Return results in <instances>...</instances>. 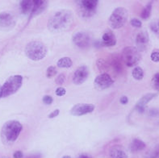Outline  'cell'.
<instances>
[{
	"label": "cell",
	"mask_w": 159,
	"mask_h": 158,
	"mask_svg": "<svg viewBox=\"0 0 159 158\" xmlns=\"http://www.w3.org/2000/svg\"><path fill=\"white\" fill-rule=\"evenodd\" d=\"M55 93H56V94L57 96H63V95H65V94H66V90L65 88H63V87H58V88L56 90Z\"/></svg>",
	"instance_id": "cell-32"
},
{
	"label": "cell",
	"mask_w": 159,
	"mask_h": 158,
	"mask_svg": "<svg viewBox=\"0 0 159 158\" xmlns=\"http://www.w3.org/2000/svg\"><path fill=\"white\" fill-rule=\"evenodd\" d=\"M42 100H43V102H44V104L51 105L52 103L53 98H52L51 96H49V95H45V96L43 97Z\"/></svg>",
	"instance_id": "cell-31"
},
{
	"label": "cell",
	"mask_w": 159,
	"mask_h": 158,
	"mask_svg": "<svg viewBox=\"0 0 159 158\" xmlns=\"http://www.w3.org/2000/svg\"><path fill=\"white\" fill-rule=\"evenodd\" d=\"M159 156V145L156 147L154 149L151 150L149 152H147L146 158H158Z\"/></svg>",
	"instance_id": "cell-26"
},
{
	"label": "cell",
	"mask_w": 159,
	"mask_h": 158,
	"mask_svg": "<svg viewBox=\"0 0 159 158\" xmlns=\"http://www.w3.org/2000/svg\"><path fill=\"white\" fill-rule=\"evenodd\" d=\"M116 44V38L111 31H107L102 36V45L105 47H112Z\"/></svg>",
	"instance_id": "cell-15"
},
{
	"label": "cell",
	"mask_w": 159,
	"mask_h": 158,
	"mask_svg": "<svg viewBox=\"0 0 159 158\" xmlns=\"http://www.w3.org/2000/svg\"><path fill=\"white\" fill-rule=\"evenodd\" d=\"M159 114V111L157 109H150L149 111V115L151 116H157Z\"/></svg>",
	"instance_id": "cell-37"
},
{
	"label": "cell",
	"mask_w": 159,
	"mask_h": 158,
	"mask_svg": "<svg viewBox=\"0 0 159 158\" xmlns=\"http://www.w3.org/2000/svg\"><path fill=\"white\" fill-rule=\"evenodd\" d=\"M57 65L59 68H70L73 65V61L70 57L65 56V57L61 58L60 60L57 61Z\"/></svg>",
	"instance_id": "cell-20"
},
{
	"label": "cell",
	"mask_w": 159,
	"mask_h": 158,
	"mask_svg": "<svg viewBox=\"0 0 159 158\" xmlns=\"http://www.w3.org/2000/svg\"><path fill=\"white\" fill-rule=\"evenodd\" d=\"M130 24H131L133 27L137 28H141V26H142V23H141V20L136 18L132 19L131 21H130Z\"/></svg>",
	"instance_id": "cell-28"
},
{
	"label": "cell",
	"mask_w": 159,
	"mask_h": 158,
	"mask_svg": "<svg viewBox=\"0 0 159 158\" xmlns=\"http://www.w3.org/2000/svg\"><path fill=\"white\" fill-rule=\"evenodd\" d=\"M135 42L137 44L136 48L139 51H145L147 48L149 43V34L146 31H141L136 36Z\"/></svg>",
	"instance_id": "cell-13"
},
{
	"label": "cell",
	"mask_w": 159,
	"mask_h": 158,
	"mask_svg": "<svg viewBox=\"0 0 159 158\" xmlns=\"http://www.w3.org/2000/svg\"><path fill=\"white\" fill-rule=\"evenodd\" d=\"M132 75H133V78L137 81H140L141 79H143L144 78V71L141 67H135L132 71Z\"/></svg>",
	"instance_id": "cell-21"
},
{
	"label": "cell",
	"mask_w": 159,
	"mask_h": 158,
	"mask_svg": "<svg viewBox=\"0 0 159 158\" xmlns=\"http://www.w3.org/2000/svg\"><path fill=\"white\" fill-rule=\"evenodd\" d=\"M25 158H42V155L40 153H35V154L28 155Z\"/></svg>",
	"instance_id": "cell-35"
},
{
	"label": "cell",
	"mask_w": 159,
	"mask_h": 158,
	"mask_svg": "<svg viewBox=\"0 0 159 158\" xmlns=\"http://www.w3.org/2000/svg\"><path fill=\"white\" fill-rule=\"evenodd\" d=\"M72 40L74 44L77 47L83 48V49L88 48L91 44V36L87 32L80 31V32H75V34L73 35Z\"/></svg>",
	"instance_id": "cell-8"
},
{
	"label": "cell",
	"mask_w": 159,
	"mask_h": 158,
	"mask_svg": "<svg viewBox=\"0 0 159 158\" xmlns=\"http://www.w3.org/2000/svg\"><path fill=\"white\" fill-rule=\"evenodd\" d=\"M157 94L154 93H149V94H145L142 98L139 99V101L137 102L135 106V109L139 112V113H143L145 111V106L149 103L152 99L155 98Z\"/></svg>",
	"instance_id": "cell-14"
},
{
	"label": "cell",
	"mask_w": 159,
	"mask_h": 158,
	"mask_svg": "<svg viewBox=\"0 0 159 158\" xmlns=\"http://www.w3.org/2000/svg\"><path fill=\"white\" fill-rule=\"evenodd\" d=\"M99 1L98 0H82L77 1L79 14L83 18H90L96 13Z\"/></svg>",
	"instance_id": "cell-6"
},
{
	"label": "cell",
	"mask_w": 159,
	"mask_h": 158,
	"mask_svg": "<svg viewBox=\"0 0 159 158\" xmlns=\"http://www.w3.org/2000/svg\"><path fill=\"white\" fill-rule=\"evenodd\" d=\"M97 65H98V68L100 70V71H107L109 68V64L107 61H105L103 59H100V60L98 61L97 62Z\"/></svg>",
	"instance_id": "cell-24"
},
{
	"label": "cell",
	"mask_w": 159,
	"mask_h": 158,
	"mask_svg": "<svg viewBox=\"0 0 159 158\" xmlns=\"http://www.w3.org/2000/svg\"><path fill=\"white\" fill-rule=\"evenodd\" d=\"M129 12L124 7H117L113 11L109 17V25L113 29H119L124 27L127 23Z\"/></svg>",
	"instance_id": "cell-5"
},
{
	"label": "cell",
	"mask_w": 159,
	"mask_h": 158,
	"mask_svg": "<svg viewBox=\"0 0 159 158\" xmlns=\"http://www.w3.org/2000/svg\"><path fill=\"white\" fill-rule=\"evenodd\" d=\"M151 10H152V2L148 3L145 7L144 8L143 11L141 13V17L143 20H147L149 18L150 15H151Z\"/></svg>",
	"instance_id": "cell-22"
},
{
	"label": "cell",
	"mask_w": 159,
	"mask_h": 158,
	"mask_svg": "<svg viewBox=\"0 0 159 158\" xmlns=\"http://www.w3.org/2000/svg\"><path fill=\"white\" fill-rule=\"evenodd\" d=\"M57 84L58 85H62L65 82H66V76H65L64 74H59L58 76L57 77L56 80H55Z\"/></svg>",
	"instance_id": "cell-29"
},
{
	"label": "cell",
	"mask_w": 159,
	"mask_h": 158,
	"mask_svg": "<svg viewBox=\"0 0 159 158\" xmlns=\"http://www.w3.org/2000/svg\"><path fill=\"white\" fill-rule=\"evenodd\" d=\"M34 7V0H24L20 3V11L24 15L32 14V11Z\"/></svg>",
	"instance_id": "cell-17"
},
{
	"label": "cell",
	"mask_w": 159,
	"mask_h": 158,
	"mask_svg": "<svg viewBox=\"0 0 159 158\" xmlns=\"http://www.w3.org/2000/svg\"><path fill=\"white\" fill-rule=\"evenodd\" d=\"M62 158H71L70 156H64Z\"/></svg>",
	"instance_id": "cell-40"
},
{
	"label": "cell",
	"mask_w": 159,
	"mask_h": 158,
	"mask_svg": "<svg viewBox=\"0 0 159 158\" xmlns=\"http://www.w3.org/2000/svg\"><path fill=\"white\" fill-rule=\"evenodd\" d=\"M79 158H91V157L90 156H88L87 154H81L80 156H79Z\"/></svg>",
	"instance_id": "cell-38"
},
{
	"label": "cell",
	"mask_w": 159,
	"mask_h": 158,
	"mask_svg": "<svg viewBox=\"0 0 159 158\" xmlns=\"http://www.w3.org/2000/svg\"><path fill=\"white\" fill-rule=\"evenodd\" d=\"M151 60L153 62H159V50H154L150 56Z\"/></svg>",
	"instance_id": "cell-30"
},
{
	"label": "cell",
	"mask_w": 159,
	"mask_h": 158,
	"mask_svg": "<svg viewBox=\"0 0 159 158\" xmlns=\"http://www.w3.org/2000/svg\"><path fill=\"white\" fill-rule=\"evenodd\" d=\"M23 83V77L21 75H13L8 78L2 86L1 98H6L15 94L20 90Z\"/></svg>",
	"instance_id": "cell-4"
},
{
	"label": "cell",
	"mask_w": 159,
	"mask_h": 158,
	"mask_svg": "<svg viewBox=\"0 0 159 158\" xmlns=\"http://www.w3.org/2000/svg\"><path fill=\"white\" fill-rule=\"evenodd\" d=\"M141 53L136 47H125L121 52V59L129 67H133L141 61Z\"/></svg>",
	"instance_id": "cell-7"
},
{
	"label": "cell",
	"mask_w": 159,
	"mask_h": 158,
	"mask_svg": "<svg viewBox=\"0 0 159 158\" xmlns=\"http://www.w3.org/2000/svg\"><path fill=\"white\" fill-rule=\"evenodd\" d=\"M16 24V17L9 12L0 13V28L3 30H11Z\"/></svg>",
	"instance_id": "cell-10"
},
{
	"label": "cell",
	"mask_w": 159,
	"mask_h": 158,
	"mask_svg": "<svg viewBox=\"0 0 159 158\" xmlns=\"http://www.w3.org/2000/svg\"><path fill=\"white\" fill-rule=\"evenodd\" d=\"M95 106L88 103H78L71 108L70 115L74 116H82L94 111Z\"/></svg>",
	"instance_id": "cell-11"
},
{
	"label": "cell",
	"mask_w": 159,
	"mask_h": 158,
	"mask_svg": "<svg viewBox=\"0 0 159 158\" xmlns=\"http://www.w3.org/2000/svg\"><path fill=\"white\" fill-rule=\"evenodd\" d=\"M111 158H128V155L121 146H113L109 151Z\"/></svg>",
	"instance_id": "cell-18"
},
{
	"label": "cell",
	"mask_w": 159,
	"mask_h": 158,
	"mask_svg": "<svg viewBox=\"0 0 159 158\" xmlns=\"http://www.w3.org/2000/svg\"><path fill=\"white\" fill-rule=\"evenodd\" d=\"M23 126L17 120H10L3 124L1 130V140L6 145L14 144L18 139Z\"/></svg>",
	"instance_id": "cell-2"
},
{
	"label": "cell",
	"mask_w": 159,
	"mask_h": 158,
	"mask_svg": "<svg viewBox=\"0 0 159 158\" xmlns=\"http://www.w3.org/2000/svg\"><path fill=\"white\" fill-rule=\"evenodd\" d=\"M57 74V70L55 66H49L48 67L46 70V77L48 78H52L54 76H56Z\"/></svg>",
	"instance_id": "cell-25"
},
{
	"label": "cell",
	"mask_w": 159,
	"mask_h": 158,
	"mask_svg": "<svg viewBox=\"0 0 159 158\" xmlns=\"http://www.w3.org/2000/svg\"><path fill=\"white\" fill-rule=\"evenodd\" d=\"M89 75V70L86 65H82L75 70L73 76V82L75 85H82L87 80Z\"/></svg>",
	"instance_id": "cell-12"
},
{
	"label": "cell",
	"mask_w": 159,
	"mask_h": 158,
	"mask_svg": "<svg viewBox=\"0 0 159 158\" xmlns=\"http://www.w3.org/2000/svg\"><path fill=\"white\" fill-rule=\"evenodd\" d=\"M59 113H60V110H59V109H56V110L53 111H52V113H50V114L48 115V117L49 119L55 118V117H57V116L58 115Z\"/></svg>",
	"instance_id": "cell-33"
},
{
	"label": "cell",
	"mask_w": 159,
	"mask_h": 158,
	"mask_svg": "<svg viewBox=\"0 0 159 158\" xmlns=\"http://www.w3.org/2000/svg\"><path fill=\"white\" fill-rule=\"evenodd\" d=\"M74 23V14L70 10H60L56 11L48 19V29L52 32H61L67 30Z\"/></svg>",
	"instance_id": "cell-1"
},
{
	"label": "cell",
	"mask_w": 159,
	"mask_h": 158,
	"mask_svg": "<svg viewBox=\"0 0 159 158\" xmlns=\"http://www.w3.org/2000/svg\"><path fill=\"white\" fill-rule=\"evenodd\" d=\"M150 29L156 36L159 37V20H154L150 23Z\"/></svg>",
	"instance_id": "cell-23"
},
{
	"label": "cell",
	"mask_w": 159,
	"mask_h": 158,
	"mask_svg": "<svg viewBox=\"0 0 159 158\" xmlns=\"http://www.w3.org/2000/svg\"><path fill=\"white\" fill-rule=\"evenodd\" d=\"M146 147V144L144 141L139 139H133V141L130 144L129 149L132 152H140L141 150H144Z\"/></svg>",
	"instance_id": "cell-19"
},
{
	"label": "cell",
	"mask_w": 159,
	"mask_h": 158,
	"mask_svg": "<svg viewBox=\"0 0 159 158\" xmlns=\"http://www.w3.org/2000/svg\"><path fill=\"white\" fill-rule=\"evenodd\" d=\"M1 93H2V86H0V98H1Z\"/></svg>",
	"instance_id": "cell-39"
},
{
	"label": "cell",
	"mask_w": 159,
	"mask_h": 158,
	"mask_svg": "<svg viewBox=\"0 0 159 158\" xmlns=\"http://www.w3.org/2000/svg\"><path fill=\"white\" fill-rule=\"evenodd\" d=\"M152 85H153V88L159 91V73L156 74L153 76V79H152Z\"/></svg>",
	"instance_id": "cell-27"
},
{
	"label": "cell",
	"mask_w": 159,
	"mask_h": 158,
	"mask_svg": "<svg viewBox=\"0 0 159 158\" xmlns=\"http://www.w3.org/2000/svg\"><path fill=\"white\" fill-rule=\"evenodd\" d=\"M48 7V2L44 0H34V7L30 15V18L39 16Z\"/></svg>",
	"instance_id": "cell-16"
},
{
	"label": "cell",
	"mask_w": 159,
	"mask_h": 158,
	"mask_svg": "<svg viewBox=\"0 0 159 158\" xmlns=\"http://www.w3.org/2000/svg\"><path fill=\"white\" fill-rule=\"evenodd\" d=\"M128 102H129V98H128L127 96H122L120 98V103L121 104H123V105H125V104H127Z\"/></svg>",
	"instance_id": "cell-36"
},
{
	"label": "cell",
	"mask_w": 159,
	"mask_h": 158,
	"mask_svg": "<svg viewBox=\"0 0 159 158\" xmlns=\"http://www.w3.org/2000/svg\"><path fill=\"white\" fill-rule=\"evenodd\" d=\"M114 83L112 78L109 74L106 73L99 74V76L96 77V78L94 81V84H95V88L99 90H103L105 89L109 88L111 85Z\"/></svg>",
	"instance_id": "cell-9"
},
{
	"label": "cell",
	"mask_w": 159,
	"mask_h": 158,
	"mask_svg": "<svg viewBox=\"0 0 159 158\" xmlns=\"http://www.w3.org/2000/svg\"><path fill=\"white\" fill-rule=\"evenodd\" d=\"M24 157V153L21 151H16L13 154V158H23Z\"/></svg>",
	"instance_id": "cell-34"
},
{
	"label": "cell",
	"mask_w": 159,
	"mask_h": 158,
	"mask_svg": "<svg viewBox=\"0 0 159 158\" xmlns=\"http://www.w3.org/2000/svg\"><path fill=\"white\" fill-rule=\"evenodd\" d=\"M25 54L29 59L37 61L46 56L47 48L42 42L33 40L28 43L25 47Z\"/></svg>",
	"instance_id": "cell-3"
}]
</instances>
